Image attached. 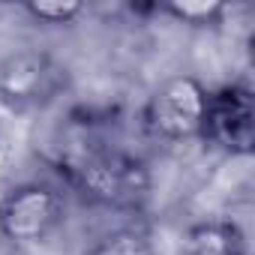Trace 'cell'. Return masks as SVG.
<instances>
[{
	"label": "cell",
	"instance_id": "obj_8",
	"mask_svg": "<svg viewBox=\"0 0 255 255\" xmlns=\"http://www.w3.org/2000/svg\"><path fill=\"white\" fill-rule=\"evenodd\" d=\"M84 255H156V243L144 228L126 225L102 234Z\"/></svg>",
	"mask_w": 255,
	"mask_h": 255
},
{
	"label": "cell",
	"instance_id": "obj_3",
	"mask_svg": "<svg viewBox=\"0 0 255 255\" xmlns=\"http://www.w3.org/2000/svg\"><path fill=\"white\" fill-rule=\"evenodd\" d=\"M207 96L210 90L201 84V78L180 72L153 87L144 105V126L153 138L168 141V144H183V141H198L201 126H204V111H207Z\"/></svg>",
	"mask_w": 255,
	"mask_h": 255
},
{
	"label": "cell",
	"instance_id": "obj_9",
	"mask_svg": "<svg viewBox=\"0 0 255 255\" xmlns=\"http://www.w3.org/2000/svg\"><path fill=\"white\" fill-rule=\"evenodd\" d=\"M21 12L36 24L66 27V24H75L87 12V6L81 0H30V3H21Z\"/></svg>",
	"mask_w": 255,
	"mask_h": 255
},
{
	"label": "cell",
	"instance_id": "obj_4",
	"mask_svg": "<svg viewBox=\"0 0 255 255\" xmlns=\"http://www.w3.org/2000/svg\"><path fill=\"white\" fill-rule=\"evenodd\" d=\"M66 69L39 48H18L0 57V102L12 111H30L60 96Z\"/></svg>",
	"mask_w": 255,
	"mask_h": 255
},
{
	"label": "cell",
	"instance_id": "obj_2",
	"mask_svg": "<svg viewBox=\"0 0 255 255\" xmlns=\"http://www.w3.org/2000/svg\"><path fill=\"white\" fill-rule=\"evenodd\" d=\"M66 219V195L45 180L12 186L0 201V240L9 246H39Z\"/></svg>",
	"mask_w": 255,
	"mask_h": 255
},
{
	"label": "cell",
	"instance_id": "obj_6",
	"mask_svg": "<svg viewBox=\"0 0 255 255\" xmlns=\"http://www.w3.org/2000/svg\"><path fill=\"white\" fill-rule=\"evenodd\" d=\"M183 255H249L246 234L234 219H198L183 231Z\"/></svg>",
	"mask_w": 255,
	"mask_h": 255
},
{
	"label": "cell",
	"instance_id": "obj_5",
	"mask_svg": "<svg viewBox=\"0 0 255 255\" xmlns=\"http://www.w3.org/2000/svg\"><path fill=\"white\" fill-rule=\"evenodd\" d=\"M201 141L228 153L249 156L255 144V96L246 81H231L207 96Z\"/></svg>",
	"mask_w": 255,
	"mask_h": 255
},
{
	"label": "cell",
	"instance_id": "obj_7",
	"mask_svg": "<svg viewBox=\"0 0 255 255\" xmlns=\"http://www.w3.org/2000/svg\"><path fill=\"white\" fill-rule=\"evenodd\" d=\"M153 9L186 27H219L228 15V3L222 0H168L156 3Z\"/></svg>",
	"mask_w": 255,
	"mask_h": 255
},
{
	"label": "cell",
	"instance_id": "obj_1",
	"mask_svg": "<svg viewBox=\"0 0 255 255\" xmlns=\"http://www.w3.org/2000/svg\"><path fill=\"white\" fill-rule=\"evenodd\" d=\"M66 183L90 204L135 210L150 195V168L141 156L117 147H81L60 159Z\"/></svg>",
	"mask_w": 255,
	"mask_h": 255
}]
</instances>
